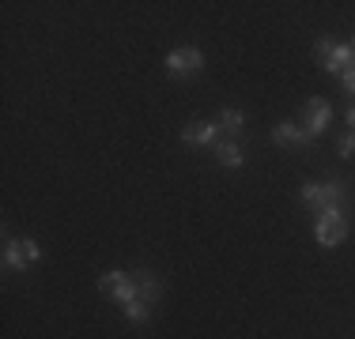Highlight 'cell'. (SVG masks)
<instances>
[{
	"label": "cell",
	"mask_w": 355,
	"mask_h": 339,
	"mask_svg": "<svg viewBox=\"0 0 355 339\" xmlns=\"http://www.w3.org/2000/svg\"><path fill=\"white\" fill-rule=\"evenodd\" d=\"M344 237H348V203H336L314 215V241L321 249H336Z\"/></svg>",
	"instance_id": "7a4b0ae2"
},
{
	"label": "cell",
	"mask_w": 355,
	"mask_h": 339,
	"mask_svg": "<svg viewBox=\"0 0 355 339\" xmlns=\"http://www.w3.org/2000/svg\"><path fill=\"white\" fill-rule=\"evenodd\" d=\"M166 75H174V80H193V75L205 68V53H200L197 46H178L166 53Z\"/></svg>",
	"instance_id": "8992f818"
},
{
	"label": "cell",
	"mask_w": 355,
	"mask_h": 339,
	"mask_svg": "<svg viewBox=\"0 0 355 339\" xmlns=\"http://www.w3.org/2000/svg\"><path fill=\"white\" fill-rule=\"evenodd\" d=\"M38 257H42V249H38L35 237H4V253H0V260H4L8 271H27Z\"/></svg>",
	"instance_id": "277c9868"
},
{
	"label": "cell",
	"mask_w": 355,
	"mask_h": 339,
	"mask_svg": "<svg viewBox=\"0 0 355 339\" xmlns=\"http://www.w3.org/2000/svg\"><path fill=\"white\" fill-rule=\"evenodd\" d=\"M132 279H137V291H140V298L148 302V305H155L159 298H163V283H159V275H155V271L137 268V271H132Z\"/></svg>",
	"instance_id": "8fae6325"
},
{
	"label": "cell",
	"mask_w": 355,
	"mask_h": 339,
	"mask_svg": "<svg viewBox=\"0 0 355 339\" xmlns=\"http://www.w3.org/2000/svg\"><path fill=\"white\" fill-rule=\"evenodd\" d=\"M299 200L306 203L314 215H321L325 208H336V203H352V189L344 181H306L299 189Z\"/></svg>",
	"instance_id": "6da1fadb"
},
{
	"label": "cell",
	"mask_w": 355,
	"mask_h": 339,
	"mask_svg": "<svg viewBox=\"0 0 355 339\" xmlns=\"http://www.w3.org/2000/svg\"><path fill=\"white\" fill-rule=\"evenodd\" d=\"M121 313H125V320H129V324H148V320H151V305L144 302V298L121 305Z\"/></svg>",
	"instance_id": "4fadbf2b"
},
{
	"label": "cell",
	"mask_w": 355,
	"mask_h": 339,
	"mask_svg": "<svg viewBox=\"0 0 355 339\" xmlns=\"http://www.w3.org/2000/svg\"><path fill=\"white\" fill-rule=\"evenodd\" d=\"M216 125L231 136V140H239V136L246 132V113H242V109H234V106H223V109H219V117H216Z\"/></svg>",
	"instance_id": "7c38bea8"
},
{
	"label": "cell",
	"mask_w": 355,
	"mask_h": 339,
	"mask_svg": "<svg viewBox=\"0 0 355 339\" xmlns=\"http://www.w3.org/2000/svg\"><path fill=\"white\" fill-rule=\"evenodd\" d=\"M98 291L106 294V298H114L117 305H129V302H137L140 298V291H137V279H132V271H103L98 275Z\"/></svg>",
	"instance_id": "5b68a950"
},
{
	"label": "cell",
	"mask_w": 355,
	"mask_h": 339,
	"mask_svg": "<svg viewBox=\"0 0 355 339\" xmlns=\"http://www.w3.org/2000/svg\"><path fill=\"white\" fill-rule=\"evenodd\" d=\"M219 125L216 121H189L182 129V143H189V147H216V140H219Z\"/></svg>",
	"instance_id": "9c48e42d"
},
{
	"label": "cell",
	"mask_w": 355,
	"mask_h": 339,
	"mask_svg": "<svg viewBox=\"0 0 355 339\" xmlns=\"http://www.w3.org/2000/svg\"><path fill=\"white\" fill-rule=\"evenodd\" d=\"M212 155H216V163L223 170H242V166H246V155H242L239 140H216Z\"/></svg>",
	"instance_id": "30bf717a"
},
{
	"label": "cell",
	"mask_w": 355,
	"mask_h": 339,
	"mask_svg": "<svg viewBox=\"0 0 355 339\" xmlns=\"http://www.w3.org/2000/svg\"><path fill=\"white\" fill-rule=\"evenodd\" d=\"M314 53H318L321 68H325V72H333V75H344L348 68H355V49H352V42L318 38V42H314Z\"/></svg>",
	"instance_id": "3957f363"
},
{
	"label": "cell",
	"mask_w": 355,
	"mask_h": 339,
	"mask_svg": "<svg viewBox=\"0 0 355 339\" xmlns=\"http://www.w3.org/2000/svg\"><path fill=\"white\" fill-rule=\"evenodd\" d=\"M336 151H340V158H355V132H344L340 143H336Z\"/></svg>",
	"instance_id": "5bb4252c"
},
{
	"label": "cell",
	"mask_w": 355,
	"mask_h": 339,
	"mask_svg": "<svg viewBox=\"0 0 355 339\" xmlns=\"http://www.w3.org/2000/svg\"><path fill=\"white\" fill-rule=\"evenodd\" d=\"M272 143H276V147L310 151V147H314V136L302 129V125H295V121H280V125L272 129Z\"/></svg>",
	"instance_id": "ba28073f"
},
{
	"label": "cell",
	"mask_w": 355,
	"mask_h": 339,
	"mask_svg": "<svg viewBox=\"0 0 355 339\" xmlns=\"http://www.w3.org/2000/svg\"><path fill=\"white\" fill-rule=\"evenodd\" d=\"M329 121H333V106H329L325 98H318V95L306 98V106H302V121H299L302 129H306V132L318 140V136L329 129Z\"/></svg>",
	"instance_id": "52a82bcc"
},
{
	"label": "cell",
	"mask_w": 355,
	"mask_h": 339,
	"mask_svg": "<svg viewBox=\"0 0 355 339\" xmlns=\"http://www.w3.org/2000/svg\"><path fill=\"white\" fill-rule=\"evenodd\" d=\"M340 87H344V95L355 98V68H348V72L340 75Z\"/></svg>",
	"instance_id": "9a60e30c"
},
{
	"label": "cell",
	"mask_w": 355,
	"mask_h": 339,
	"mask_svg": "<svg viewBox=\"0 0 355 339\" xmlns=\"http://www.w3.org/2000/svg\"><path fill=\"white\" fill-rule=\"evenodd\" d=\"M352 49H355V42H352Z\"/></svg>",
	"instance_id": "e0dca14e"
},
{
	"label": "cell",
	"mask_w": 355,
	"mask_h": 339,
	"mask_svg": "<svg viewBox=\"0 0 355 339\" xmlns=\"http://www.w3.org/2000/svg\"><path fill=\"white\" fill-rule=\"evenodd\" d=\"M344 121H348V129L355 132V102H352V106H348V113H344Z\"/></svg>",
	"instance_id": "2e32d148"
}]
</instances>
